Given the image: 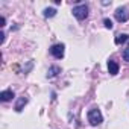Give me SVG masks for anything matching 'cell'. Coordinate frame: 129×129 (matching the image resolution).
Wrapping results in <instances>:
<instances>
[{"instance_id": "3", "label": "cell", "mask_w": 129, "mask_h": 129, "mask_svg": "<svg viewBox=\"0 0 129 129\" xmlns=\"http://www.w3.org/2000/svg\"><path fill=\"white\" fill-rule=\"evenodd\" d=\"M114 15H115V20L120 21V23H124V21L129 20V12H127V9H124V8H118V9L114 12Z\"/></svg>"}, {"instance_id": "9", "label": "cell", "mask_w": 129, "mask_h": 129, "mask_svg": "<svg viewBox=\"0 0 129 129\" xmlns=\"http://www.w3.org/2000/svg\"><path fill=\"white\" fill-rule=\"evenodd\" d=\"M127 40H129V35H126V34H120V35H117V37H115V40H114V41H115V44L118 46V44H123V43H124V41H127Z\"/></svg>"}, {"instance_id": "6", "label": "cell", "mask_w": 129, "mask_h": 129, "mask_svg": "<svg viewBox=\"0 0 129 129\" xmlns=\"http://www.w3.org/2000/svg\"><path fill=\"white\" fill-rule=\"evenodd\" d=\"M12 97H14V91H11V90H6V91L0 93V100L2 102H9Z\"/></svg>"}, {"instance_id": "8", "label": "cell", "mask_w": 129, "mask_h": 129, "mask_svg": "<svg viewBox=\"0 0 129 129\" xmlns=\"http://www.w3.org/2000/svg\"><path fill=\"white\" fill-rule=\"evenodd\" d=\"M58 73H61V69H59L58 66H53V67L49 69V72H47V78H55Z\"/></svg>"}, {"instance_id": "13", "label": "cell", "mask_w": 129, "mask_h": 129, "mask_svg": "<svg viewBox=\"0 0 129 129\" xmlns=\"http://www.w3.org/2000/svg\"><path fill=\"white\" fill-rule=\"evenodd\" d=\"M5 21H6V20H5V17H0V26H2V27L5 26Z\"/></svg>"}, {"instance_id": "10", "label": "cell", "mask_w": 129, "mask_h": 129, "mask_svg": "<svg viewBox=\"0 0 129 129\" xmlns=\"http://www.w3.org/2000/svg\"><path fill=\"white\" fill-rule=\"evenodd\" d=\"M55 15H56V9H53V8H46V9H44V17H46V18L55 17Z\"/></svg>"}, {"instance_id": "7", "label": "cell", "mask_w": 129, "mask_h": 129, "mask_svg": "<svg viewBox=\"0 0 129 129\" xmlns=\"http://www.w3.org/2000/svg\"><path fill=\"white\" fill-rule=\"evenodd\" d=\"M26 103H27V97H24V96H23V97H20V99L17 100L15 111H17V112H21V111H23V108L26 106Z\"/></svg>"}, {"instance_id": "2", "label": "cell", "mask_w": 129, "mask_h": 129, "mask_svg": "<svg viewBox=\"0 0 129 129\" xmlns=\"http://www.w3.org/2000/svg\"><path fill=\"white\" fill-rule=\"evenodd\" d=\"M73 15L78 18V20H85L88 17V6L87 5H79V6H75L73 8Z\"/></svg>"}, {"instance_id": "14", "label": "cell", "mask_w": 129, "mask_h": 129, "mask_svg": "<svg viewBox=\"0 0 129 129\" xmlns=\"http://www.w3.org/2000/svg\"><path fill=\"white\" fill-rule=\"evenodd\" d=\"M0 43H2V44L5 43V34H3V32H2V34H0Z\"/></svg>"}, {"instance_id": "5", "label": "cell", "mask_w": 129, "mask_h": 129, "mask_svg": "<svg viewBox=\"0 0 129 129\" xmlns=\"http://www.w3.org/2000/svg\"><path fill=\"white\" fill-rule=\"evenodd\" d=\"M108 72H109L112 76L118 73V64H117L115 61H112V59H109V61H108Z\"/></svg>"}, {"instance_id": "1", "label": "cell", "mask_w": 129, "mask_h": 129, "mask_svg": "<svg viewBox=\"0 0 129 129\" xmlns=\"http://www.w3.org/2000/svg\"><path fill=\"white\" fill-rule=\"evenodd\" d=\"M88 121H90V124H93V126H97V124H100V123L103 121L102 112H100L97 108H94V109H90V111H88Z\"/></svg>"}, {"instance_id": "4", "label": "cell", "mask_w": 129, "mask_h": 129, "mask_svg": "<svg viewBox=\"0 0 129 129\" xmlns=\"http://www.w3.org/2000/svg\"><path fill=\"white\" fill-rule=\"evenodd\" d=\"M50 53H52L55 58L61 59V58L64 56V44H55V46H52V47H50Z\"/></svg>"}, {"instance_id": "12", "label": "cell", "mask_w": 129, "mask_h": 129, "mask_svg": "<svg viewBox=\"0 0 129 129\" xmlns=\"http://www.w3.org/2000/svg\"><path fill=\"white\" fill-rule=\"evenodd\" d=\"M103 24H105L106 29H112V21H111L109 18H105V20H103Z\"/></svg>"}, {"instance_id": "11", "label": "cell", "mask_w": 129, "mask_h": 129, "mask_svg": "<svg viewBox=\"0 0 129 129\" xmlns=\"http://www.w3.org/2000/svg\"><path fill=\"white\" fill-rule=\"evenodd\" d=\"M123 59H124L126 62H129V46L123 50Z\"/></svg>"}]
</instances>
